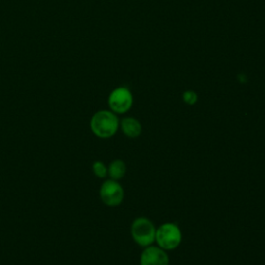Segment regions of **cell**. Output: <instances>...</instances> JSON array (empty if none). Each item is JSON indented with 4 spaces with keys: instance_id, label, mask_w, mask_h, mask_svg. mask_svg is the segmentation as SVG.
<instances>
[{
    "instance_id": "obj_1",
    "label": "cell",
    "mask_w": 265,
    "mask_h": 265,
    "mask_svg": "<svg viewBox=\"0 0 265 265\" xmlns=\"http://www.w3.org/2000/svg\"><path fill=\"white\" fill-rule=\"evenodd\" d=\"M119 122L117 116L110 111H99L92 116L90 122L91 131L102 139H108L114 136L118 130Z\"/></svg>"
},
{
    "instance_id": "obj_2",
    "label": "cell",
    "mask_w": 265,
    "mask_h": 265,
    "mask_svg": "<svg viewBox=\"0 0 265 265\" xmlns=\"http://www.w3.org/2000/svg\"><path fill=\"white\" fill-rule=\"evenodd\" d=\"M182 234L179 227L174 223H166L157 229L156 242L165 251L174 250L179 247Z\"/></svg>"
},
{
    "instance_id": "obj_3",
    "label": "cell",
    "mask_w": 265,
    "mask_h": 265,
    "mask_svg": "<svg viewBox=\"0 0 265 265\" xmlns=\"http://www.w3.org/2000/svg\"><path fill=\"white\" fill-rule=\"evenodd\" d=\"M132 236L139 246L147 247L156 240L157 229L154 223L147 218H138L132 224Z\"/></svg>"
},
{
    "instance_id": "obj_4",
    "label": "cell",
    "mask_w": 265,
    "mask_h": 265,
    "mask_svg": "<svg viewBox=\"0 0 265 265\" xmlns=\"http://www.w3.org/2000/svg\"><path fill=\"white\" fill-rule=\"evenodd\" d=\"M100 197L104 204L114 207L122 204L124 197V192L117 180L110 179L106 180L102 184L100 190Z\"/></svg>"
},
{
    "instance_id": "obj_5",
    "label": "cell",
    "mask_w": 265,
    "mask_h": 265,
    "mask_svg": "<svg viewBox=\"0 0 265 265\" xmlns=\"http://www.w3.org/2000/svg\"><path fill=\"white\" fill-rule=\"evenodd\" d=\"M109 106L111 110L118 114H124L133 105V95L125 87L116 88L109 96Z\"/></svg>"
},
{
    "instance_id": "obj_6",
    "label": "cell",
    "mask_w": 265,
    "mask_h": 265,
    "mask_svg": "<svg viewBox=\"0 0 265 265\" xmlns=\"http://www.w3.org/2000/svg\"><path fill=\"white\" fill-rule=\"evenodd\" d=\"M141 265H169V256L165 250L159 247H147L143 251L141 258Z\"/></svg>"
},
{
    "instance_id": "obj_7",
    "label": "cell",
    "mask_w": 265,
    "mask_h": 265,
    "mask_svg": "<svg viewBox=\"0 0 265 265\" xmlns=\"http://www.w3.org/2000/svg\"><path fill=\"white\" fill-rule=\"evenodd\" d=\"M122 130L124 134L130 138H137L142 132L141 124L133 117H126L122 120Z\"/></svg>"
},
{
    "instance_id": "obj_8",
    "label": "cell",
    "mask_w": 265,
    "mask_h": 265,
    "mask_svg": "<svg viewBox=\"0 0 265 265\" xmlns=\"http://www.w3.org/2000/svg\"><path fill=\"white\" fill-rule=\"evenodd\" d=\"M126 173V166L122 159H116L112 162L108 168V174L113 180L122 179Z\"/></svg>"
},
{
    "instance_id": "obj_9",
    "label": "cell",
    "mask_w": 265,
    "mask_h": 265,
    "mask_svg": "<svg viewBox=\"0 0 265 265\" xmlns=\"http://www.w3.org/2000/svg\"><path fill=\"white\" fill-rule=\"evenodd\" d=\"M92 170L93 173L98 176L99 178H105L108 174V169L105 166V164L102 162H95L92 165Z\"/></svg>"
},
{
    "instance_id": "obj_10",
    "label": "cell",
    "mask_w": 265,
    "mask_h": 265,
    "mask_svg": "<svg viewBox=\"0 0 265 265\" xmlns=\"http://www.w3.org/2000/svg\"><path fill=\"white\" fill-rule=\"evenodd\" d=\"M198 100V96L194 91H186L183 93V101L184 103L189 104V105H194Z\"/></svg>"
}]
</instances>
